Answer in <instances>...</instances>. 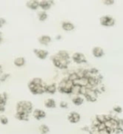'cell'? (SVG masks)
I'll return each instance as SVG.
<instances>
[{
	"label": "cell",
	"mask_w": 123,
	"mask_h": 134,
	"mask_svg": "<svg viewBox=\"0 0 123 134\" xmlns=\"http://www.w3.org/2000/svg\"><path fill=\"white\" fill-rule=\"evenodd\" d=\"M53 64L59 68H67L70 62V57L67 51L60 50L52 58Z\"/></svg>",
	"instance_id": "1"
},
{
	"label": "cell",
	"mask_w": 123,
	"mask_h": 134,
	"mask_svg": "<svg viewBox=\"0 0 123 134\" xmlns=\"http://www.w3.org/2000/svg\"><path fill=\"white\" fill-rule=\"evenodd\" d=\"M46 86L40 78H34L28 83V88L33 94H42L45 93Z\"/></svg>",
	"instance_id": "2"
},
{
	"label": "cell",
	"mask_w": 123,
	"mask_h": 134,
	"mask_svg": "<svg viewBox=\"0 0 123 134\" xmlns=\"http://www.w3.org/2000/svg\"><path fill=\"white\" fill-rule=\"evenodd\" d=\"M33 104L31 102L27 100H20L16 104V112H24L30 114L32 112Z\"/></svg>",
	"instance_id": "3"
},
{
	"label": "cell",
	"mask_w": 123,
	"mask_h": 134,
	"mask_svg": "<svg viewBox=\"0 0 123 134\" xmlns=\"http://www.w3.org/2000/svg\"><path fill=\"white\" fill-rule=\"evenodd\" d=\"M74 83L72 81L69 80L68 78L66 79H63L60 84H59V87L58 90L61 93H70L73 91L74 89Z\"/></svg>",
	"instance_id": "4"
},
{
	"label": "cell",
	"mask_w": 123,
	"mask_h": 134,
	"mask_svg": "<svg viewBox=\"0 0 123 134\" xmlns=\"http://www.w3.org/2000/svg\"><path fill=\"white\" fill-rule=\"evenodd\" d=\"M100 23L102 26L104 27H112L115 24V20L110 15H104L100 17Z\"/></svg>",
	"instance_id": "5"
},
{
	"label": "cell",
	"mask_w": 123,
	"mask_h": 134,
	"mask_svg": "<svg viewBox=\"0 0 123 134\" xmlns=\"http://www.w3.org/2000/svg\"><path fill=\"white\" fill-rule=\"evenodd\" d=\"M71 58L72 60L77 63V64H82V63H86V58L85 57V55L82 53H79V52H76V53H74L71 56Z\"/></svg>",
	"instance_id": "6"
},
{
	"label": "cell",
	"mask_w": 123,
	"mask_h": 134,
	"mask_svg": "<svg viewBox=\"0 0 123 134\" xmlns=\"http://www.w3.org/2000/svg\"><path fill=\"white\" fill-rule=\"evenodd\" d=\"M33 51H34L35 54L37 56V57L41 59V60L46 59L49 55L48 51L45 50V49H34Z\"/></svg>",
	"instance_id": "7"
},
{
	"label": "cell",
	"mask_w": 123,
	"mask_h": 134,
	"mask_svg": "<svg viewBox=\"0 0 123 134\" xmlns=\"http://www.w3.org/2000/svg\"><path fill=\"white\" fill-rule=\"evenodd\" d=\"M68 119L71 123H77L80 121V115L76 111H71L68 114Z\"/></svg>",
	"instance_id": "8"
},
{
	"label": "cell",
	"mask_w": 123,
	"mask_h": 134,
	"mask_svg": "<svg viewBox=\"0 0 123 134\" xmlns=\"http://www.w3.org/2000/svg\"><path fill=\"white\" fill-rule=\"evenodd\" d=\"M33 116L37 120H41V119H42L46 117V112L43 110L36 108V109H35L33 111Z\"/></svg>",
	"instance_id": "9"
},
{
	"label": "cell",
	"mask_w": 123,
	"mask_h": 134,
	"mask_svg": "<svg viewBox=\"0 0 123 134\" xmlns=\"http://www.w3.org/2000/svg\"><path fill=\"white\" fill-rule=\"evenodd\" d=\"M92 53H93V55L97 58H100L104 55V49L100 46H94L92 49Z\"/></svg>",
	"instance_id": "10"
},
{
	"label": "cell",
	"mask_w": 123,
	"mask_h": 134,
	"mask_svg": "<svg viewBox=\"0 0 123 134\" xmlns=\"http://www.w3.org/2000/svg\"><path fill=\"white\" fill-rule=\"evenodd\" d=\"M53 3V1H48V0L39 1V5H40V7L42 9V10H44V11L49 9L52 6Z\"/></svg>",
	"instance_id": "11"
},
{
	"label": "cell",
	"mask_w": 123,
	"mask_h": 134,
	"mask_svg": "<svg viewBox=\"0 0 123 134\" xmlns=\"http://www.w3.org/2000/svg\"><path fill=\"white\" fill-rule=\"evenodd\" d=\"M61 27L64 31H70L75 29L74 24L70 21H63L61 24Z\"/></svg>",
	"instance_id": "12"
},
{
	"label": "cell",
	"mask_w": 123,
	"mask_h": 134,
	"mask_svg": "<svg viewBox=\"0 0 123 134\" xmlns=\"http://www.w3.org/2000/svg\"><path fill=\"white\" fill-rule=\"evenodd\" d=\"M51 41H52L51 37L47 35H42L38 38V42L42 45H48Z\"/></svg>",
	"instance_id": "13"
},
{
	"label": "cell",
	"mask_w": 123,
	"mask_h": 134,
	"mask_svg": "<svg viewBox=\"0 0 123 134\" xmlns=\"http://www.w3.org/2000/svg\"><path fill=\"white\" fill-rule=\"evenodd\" d=\"M26 5H27V7H28L31 9H37L38 7H40L39 2L36 1V0H30V1L27 2Z\"/></svg>",
	"instance_id": "14"
},
{
	"label": "cell",
	"mask_w": 123,
	"mask_h": 134,
	"mask_svg": "<svg viewBox=\"0 0 123 134\" xmlns=\"http://www.w3.org/2000/svg\"><path fill=\"white\" fill-rule=\"evenodd\" d=\"M6 100H7V96H6L5 93H1V96H0V111H1V112L4 111Z\"/></svg>",
	"instance_id": "15"
},
{
	"label": "cell",
	"mask_w": 123,
	"mask_h": 134,
	"mask_svg": "<svg viewBox=\"0 0 123 134\" xmlns=\"http://www.w3.org/2000/svg\"><path fill=\"white\" fill-rule=\"evenodd\" d=\"M13 64L16 67H22L25 64V59L23 57H16V58L14 59Z\"/></svg>",
	"instance_id": "16"
},
{
	"label": "cell",
	"mask_w": 123,
	"mask_h": 134,
	"mask_svg": "<svg viewBox=\"0 0 123 134\" xmlns=\"http://www.w3.org/2000/svg\"><path fill=\"white\" fill-rule=\"evenodd\" d=\"M44 104H45L46 108H54L56 107V102L52 98H49V99L46 100L44 102Z\"/></svg>",
	"instance_id": "17"
},
{
	"label": "cell",
	"mask_w": 123,
	"mask_h": 134,
	"mask_svg": "<svg viewBox=\"0 0 123 134\" xmlns=\"http://www.w3.org/2000/svg\"><path fill=\"white\" fill-rule=\"evenodd\" d=\"M28 114L27 113H24V112H16L15 117L21 121H27L28 120Z\"/></svg>",
	"instance_id": "18"
},
{
	"label": "cell",
	"mask_w": 123,
	"mask_h": 134,
	"mask_svg": "<svg viewBox=\"0 0 123 134\" xmlns=\"http://www.w3.org/2000/svg\"><path fill=\"white\" fill-rule=\"evenodd\" d=\"M57 90V88L56 86V84L55 83H52V84H49V85L46 86V92H47L49 93H51V94H53V93H55Z\"/></svg>",
	"instance_id": "19"
},
{
	"label": "cell",
	"mask_w": 123,
	"mask_h": 134,
	"mask_svg": "<svg viewBox=\"0 0 123 134\" xmlns=\"http://www.w3.org/2000/svg\"><path fill=\"white\" fill-rule=\"evenodd\" d=\"M72 102H73V104H74L75 105L79 106V105H81V104H83L84 99H83L82 97H80V96H75V97L72 98Z\"/></svg>",
	"instance_id": "20"
},
{
	"label": "cell",
	"mask_w": 123,
	"mask_h": 134,
	"mask_svg": "<svg viewBox=\"0 0 123 134\" xmlns=\"http://www.w3.org/2000/svg\"><path fill=\"white\" fill-rule=\"evenodd\" d=\"M37 16H38V20H41V21H44V20H46L47 19V17H48V14H47V13H46V11H44V10H42V11L38 12Z\"/></svg>",
	"instance_id": "21"
},
{
	"label": "cell",
	"mask_w": 123,
	"mask_h": 134,
	"mask_svg": "<svg viewBox=\"0 0 123 134\" xmlns=\"http://www.w3.org/2000/svg\"><path fill=\"white\" fill-rule=\"evenodd\" d=\"M39 131H40V133L42 134H46L49 133V127L46 125L42 124V125H41L39 126Z\"/></svg>",
	"instance_id": "22"
},
{
	"label": "cell",
	"mask_w": 123,
	"mask_h": 134,
	"mask_svg": "<svg viewBox=\"0 0 123 134\" xmlns=\"http://www.w3.org/2000/svg\"><path fill=\"white\" fill-rule=\"evenodd\" d=\"M0 119H1V123H2V124H3V125H6V124L9 122L8 119H7L5 115H1Z\"/></svg>",
	"instance_id": "23"
},
{
	"label": "cell",
	"mask_w": 123,
	"mask_h": 134,
	"mask_svg": "<svg viewBox=\"0 0 123 134\" xmlns=\"http://www.w3.org/2000/svg\"><path fill=\"white\" fill-rule=\"evenodd\" d=\"M114 111H116L117 113H121L122 111V108L119 107V106H115V107H114Z\"/></svg>",
	"instance_id": "24"
},
{
	"label": "cell",
	"mask_w": 123,
	"mask_h": 134,
	"mask_svg": "<svg viewBox=\"0 0 123 134\" xmlns=\"http://www.w3.org/2000/svg\"><path fill=\"white\" fill-rule=\"evenodd\" d=\"M60 106L63 108H68V103L66 101H61L60 103Z\"/></svg>",
	"instance_id": "25"
},
{
	"label": "cell",
	"mask_w": 123,
	"mask_h": 134,
	"mask_svg": "<svg viewBox=\"0 0 123 134\" xmlns=\"http://www.w3.org/2000/svg\"><path fill=\"white\" fill-rule=\"evenodd\" d=\"M114 1L113 0H104V1H103V3H104V4H106V5H112V4H114Z\"/></svg>",
	"instance_id": "26"
},
{
	"label": "cell",
	"mask_w": 123,
	"mask_h": 134,
	"mask_svg": "<svg viewBox=\"0 0 123 134\" xmlns=\"http://www.w3.org/2000/svg\"><path fill=\"white\" fill-rule=\"evenodd\" d=\"M5 22V19H4V18H1V20H0V25H1V27L3 26V24H4Z\"/></svg>",
	"instance_id": "27"
}]
</instances>
